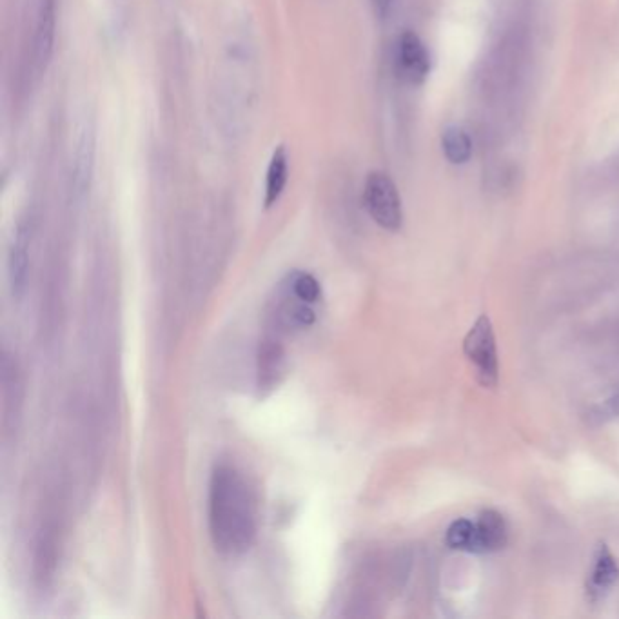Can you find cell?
I'll use <instances>...</instances> for the list:
<instances>
[{"label": "cell", "instance_id": "6da1fadb", "mask_svg": "<svg viewBox=\"0 0 619 619\" xmlns=\"http://www.w3.org/2000/svg\"><path fill=\"white\" fill-rule=\"evenodd\" d=\"M209 534L220 554L238 556L253 547L256 538V502L242 472L220 463L209 482Z\"/></svg>", "mask_w": 619, "mask_h": 619}, {"label": "cell", "instance_id": "7a4b0ae2", "mask_svg": "<svg viewBox=\"0 0 619 619\" xmlns=\"http://www.w3.org/2000/svg\"><path fill=\"white\" fill-rule=\"evenodd\" d=\"M463 353L474 367L478 384L483 385L485 389H492L498 385L500 360H498L496 335L489 316H478V320L474 322L463 340Z\"/></svg>", "mask_w": 619, "mask_h": 619}, {"label": "cell", "instance_id": "3957f363", "mask_svg": "<svg viewBox=\"0 0 619 619\" xmlns=\"http://www.w3.org/2000/svg\"><path fill=\"white\" fill-rule=\"evenodd\" d=\"M364 206L376 226L391 233L402 229V198L393 178L384 171H371L365 178Z\"/></svg>", "mask_w": 619, "mask_h": 619}, {"label": "cell", "instance_id": "277c9868", "mask_svg": "<svg viewBox=\"0 0 619 619\" xmlns=\"http://www.w3.org/2000/svg\"><path fill=\"white\" fill-rule=\"evenodd\" d=\"M394 66L398 77L409 86H422L431 75V53L418 33L405 30L398 37L394 50Z\"/></svg>", "mask_w": 619, "mask_h": 619}, {"label": "cell", "instance_id": "5b68a950", "mask_svg": "<svg viewBox=\"0 0 619 619\" xmlns=\"http://www.w3.org/2000/svg\"><path fill=\"white\" fill-rule=\"evenodd\" d=\"M57 31V4L55 0H37L35 31H33V66L42 75L50 66L55 50Z\"/></svg>", "mask_w": 619, "mask_h": 619}, {"label": "cell", "instance_id": "8992f818", "mask_svg": "<svg viewBox=\"0 0 619 619\" xmlns=\"http://www.w3.org/2000/svg\"><path fill=\"white\" fill-rule=\"evenodd\" d=\"M30 244L31 231L28 224H20L13 236L8 258V271H10L11 293L19 300L26 291L28 273H30Z\"/></svg>", "mask_w": 619, "mask_h": 619}, {"label": "cell", "instance_id": "52a82bcc", "mask_svg": "<svg viewBox=\"0 0 619 619\" xmlns=\"http://www.w3.org/2000/svg\"><path fill=\"white\" fill-rule=\"evenodd\" d=\"M93 166H95V133L91 128H84L80 133L77 151L73 157V177H71V189L77 202H82L89 193Z\"/></svg>", "mask_w": 619, "mask_h": 619}, {"label": "cell", "instance_id": "ba28073f", "mask_svg": "<svg viewBox=\"0 0 619 619\" xmlns=\"http://www.w3.org/2000/svg\"><path fill=\"white\" fill-rule=\"evenodd\" d=\"M618 580V560L614 558V554L610 552L605 543H600L598 549L594 552V563H592L589 583H587V596H589L590 601L598 603V601L603 600Z\"/></svg>", "mask_w": 619, "mask_h": 619}, {"label": "cell", "instance_id": "9c48e42d", "mask_svg": "<svg viewBox=\"0 0 619 619\" xmlns=\"http://www.w3.org/2000/svg\"><path fill=\"white\" fill-rule=\"evenodd\" d=\"M285 353L284 347L276 340H264L258 349L256 358V376H258V387L269 391L275 389L280 376L284 374Z\"/></svg>", "mask_w": 619, "mask_h": 619}, {"label": "cell", "instance_id": "30bf717a", "mask_svg": "<svg viewBox=\"0 0 619 619\" xmlns=\"http://www.w3.org/2000/svg\"><path fill=\"white\" fill-rule=\"evenodd\" d=\"M476 531H478V554L500 551L509 538L505 518L500 512L492 509L480 512L476 520Z\"/></svg>", "mask_w": 619, "mask_h": 619}, {"label": "cell", "instance_id": "8fae6325", "mask_svg": "<svg viewBox=\"0 0 619 619\" xmlns=\"http://www.w3.org/2000/svg\"><path fill=\"white\" fill-rule=\"evenodd\" d=\"M289 180V153L284 144L276 146L266 173V191H264V206L266 209L275 206L284 195L285 186Z\"/></svg>", "mask_w": 619, "mask_h": 619}, {"label": "cell", "instance_id": "7c38bea8", "mask_svg": "<svg viewBox=\"0 0 619 619\" xmlns=\"http://www.w3.org/2000/svg\"><path fill=\"white\" fill-rule=\"evenodd\" d=\"M442 151L452 166H465L474 153L469 133L460 126H447L442 133Z\"/></svg>", "mask_w": 619, "mask_h": 619}, {"label": "cell", "instance_id": "4fadbf2b", "mask_svg": "<svg viewBox=\"0 0 619 619\" xmlns=\"http://www.w3.org/2000/svg\"><path fill=\"white\" fill-rule=\"evenodd\" d=\"M445 543L452 551L474 552L478 554V531L476 521L460 518L452 521L445 532Z\"/></svg>", "mask_w": 619, "mask_h": 619}, {"label": "cell", "instance_id": "5bb4252c", "mask_svg": "<svg viewBox=\"0 0 619 619\" xmlns=\"http://www.w3.org/2000/svg\"><path fill=\"white\" fill-rule=\"evenodd\" d=\"M287 302L282 305L280 309V320L282 324L287 327H293V329H305V327H311L315 324L316 313L313 309V304H307L298 300L296 296L289 295L287 293Z\"/></svg>", "mask_w": 619, "mask_h": 619}, {"label": "cell", "instance_id": "9a60e30c", "mask_svg": "<svg viewBox=\"0 0 619 619\" xmlns=\"http://www.w3.org/2000/svg\"><path fill=\"white\" fill-rule=\"evenodd\" d=\"M287 293L302 302L315 305L322 298V285L311 273L295 271L293 275L287 276Z\"/></svg>", "mask_w": 619, "mask_h": 619}, {"label": "cell", "instance_id": "2e32d148", "mask_svg": "<svg viewBox=\"0 0 619 619\" xmlns=\"http://www.w3.org/2000/svg\"><path fill=\"white\" fill-rule=\"evenodd\" d=\"M614 418H619V389L605 402H601L590 414V420L596 423L610 422Z\"/></svg>", "mask_w": 619, "mask_h": 619}, {"label": "cell", "instance_id": "e0dca14e", "mask_svg": "<svg viewBox=\"0 0 619 619\" xmlns=\"http://www.w3.org/2000/svg\"><path fill=\"white\" fill-rule=\"evenodd\" d=\"M373 2L374 11L378 17L385 19L389 15V11L393 8L394 0H371Z\"/></svg>", "mask_w": 619, "mask_h": 619}]
</instances>
